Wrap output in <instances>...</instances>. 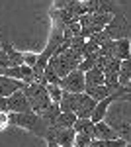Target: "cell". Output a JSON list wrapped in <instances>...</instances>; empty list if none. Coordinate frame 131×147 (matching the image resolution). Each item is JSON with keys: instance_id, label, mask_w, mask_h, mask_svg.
Instances as JSON below:
<instances>
[{"instance_id": "1", "label": "cell", "mask_w": 131, "mask_h": 147, "mask_svg": "<svg viewBox=\"0 0 131 147\" xmlns=\"http://www.w3.org/2000/svg\"><path fill=\"white\" fill-rule=\"evenodd\" d=\"M8 120H10V125L24 127V129H28V131H32V134H35L39 137H45L47 136V129H49V125L43 122V118L35 112H28V114L10 112L8 114Z\"/></svg>"}, {"instance_id": "2", "label": "cell", "mask_w": 131, "mask_h": 147, "mask_svg": "<svg viewBox=\"0 0 131 147\" xmlns=\"http://www.w3.org/2000/svg\"><path fill=\"white\" fill-rule=\"evenodd\" d=\"M24 94L28 96L30 100V106H32V112L41 114L43 110H47L53 102L47 94V84H41V82H32L24 88Z\"/></svg>"}, {"instance_id": "3", "label": "cell", "mask_w": 131, "mask_h": 147, "mask_svg": "<svg viewBox=\"0 0 131 147\" xmlns=\"http://www.w3.org/2000/svg\"><path fill=\"white\" fill-rule=\"evenodd\" d=\"M106 34H108L110 39H114V41H118V39H129L131 35V24L127 22V18H125V14L120 12V14H116L114 18H112V22L106 26V30H104Z\"/></svg>"}, {"instance_id": "4", "label": "cell", "mask_w": 131, "mask_h": 147, "mask_svg": "<svg viewBox=\"0 0 131 147\" xmlns=\"http://www.w3.org/2000/svg\"><path fill=\"white\" fill-rule=\"evenodd\" d=\"M47 143H57L61 147H75V139H77V131L73 127L69 129H59V127H49L47 129Z\"/></svg>"}, {"instance_id": "5", "label": "cell", "mask_w": 131, "mask_h": 147, "mask_svg": "<svg viewBox=\"0 0 131 147\" xmlns=\"http://www.w3.org/2000/svg\"><path fill=\"white\" fill-rule=\"evenodd\" d=\"M59 86L65 92H73V94H82L84 88H86V80H84V73L82 71H73L69 73L65 79H61Z\"/></svg>"}, {"instance_id": "6", "label": "cell", "mask_w": 131, "mask_h": 147, "mask_svg": "<svg viewBox=\"0 0 131 147\" xmlns=\"http://www.w3.org/2000/svg\"><path fill=\"white\" fill-rule=\"evenodd\" d=\"M47 67L53 71L55 75L59 77V79H65L69 73H73V71H77V69L73 67L71 63H69V59H67L63 53H55L51 59H49V65Z\"/></svg>"}, {"instance_id": "7", "label": "cell", "mask_w": 131, "mask_h": 147, "mask_svg": "<svg viewBox=\"0 0 131 147\" xmlns=\"http://www.w3.org/2000/svg\"><path fill=\"white\" fill-rule=\"evenodd\" d=\"M8 108H10V112H14V114H28V112H32L30 100H28V96L24 94V90L14 92L10 98H8Z\"/></svg>"}, {"instance_id": "8", "label": "cell", "mask_w": 131, "mask_h": 147, "mask_svg": "<svg viewBox=\"0 0 131 147\" xmlns=\"http://www.w3.org/2000/svg\"><path fill=\"white\" fill-rule=\"evenodd\" d=\"M26 86H28V84L22 82V80H16V79H10V77L0 75V96H2V98H10L14 92L24 90Z\"/></svg>"}, {"instance_id": "9", "label": "cell", "mask_w": 131, "mask_h": 147, "mask_svg": "<svg viewBox=\"0 0 131 147\" xmlns=\"http://www.w3.org/2000/svg\"><path fill=\"white\" fill-rule=\"evenodd\" d=\"M84 98V92L82 94H73V92H65L63 90V98L59 102V108H61V112H73L77 114L78 106H80V102Z\"/></svg>"}, {"instance_id": "10", "label": "cell", "mask_w": 131, "mask_h": 147, "mask_svg": "<svg viewBox=\"0 0 131 147\" xmlns=\"http://www.w3.org/2000/svg\"><path fill=\"white\" fill-rule=\"evenodd\" d=\"M96 104H98V102L94 100V98H90L86 92H84V98H82V102H80V106H78V110H77V118L78 120H90V116L94 112Z\"/></svg>"}, {"instance_id": "11", "label": "cell", "mask_w": 131, "mask_h": 147, "mask_svg": "<svg viewBox=\"0 0 131 147\" xmlns=\"http://www.w3.org/2000/svg\"><path fill=\"white\" fill-rule=\"evenodd\" d=\"M94 139H98V141L118 139V134H116L106 122H98V124H94Z\"/></svg>"}, {"instance_id": "12", "label": "cell", "mask_w": 131, "mask_h": 147, "mask_svg": "<svg viewBox=\"0 0 131 147\" xmlns=\"http://www.w3.org/2000/svg\"><path fill=\"white\" fill-rule=\"evenodd\" d=\"M77 114L73 112H61L59 114V118L53 122V125H49V127H59V129H69V127H75L77 124Z\"/></svg>"}, {"instance_id": "13", "label": "cell", "mask_w": 131, "mask_h": 147, "mask_svg": "<svg viewBox=\"0 0 131 147\" xmlns=\"http://www.w3.org/2000/svg\"><path fill=\"white\" fill-rule=\"evenodd\" d=\"M114 59H118V61H127V59H131V41L129 39H118L116 41Z\"/></svg>"}, {"instance_id": "14", "label": "cell", "mask_w": 131, "mask_h": 147, "mask_svg": "<svg viewBox=\"0 0 131 147\" xmlns=\"http://www.w3.org/2000/svg\"><path fill=\"white\" fill-rule=\"evenodd\" d=\"M84 92H86L90 98H94L96 102L106 100L108 96H112V94H114V92L110 90L106 84H102V86H86V88H84Z\"/></svg>"}, {"instance_id": "15", "label": "cell", "mask_w": 131, "mask_h": 147, "mask_svg": "<svg viewBox=\"0 0 131 147\" xmlns=\"http://www.w3.org/2000/svg\"><path fill=\"white\" fill-rule=\"evenodd\" d=\"M84 80H86V86H102L104 84V71L98 67L90 69L88 73H84Z\"/></svg>"}, {"instance_id": "16", "label": "cell", "mask_w": 131, "mask_h": 147, "mask_svg": "<svg viewBox=\"0 0 131 147\" xmlns=\"http://www.w3.org/2000/svg\"><path fill=\"white\" fill-rule=\"evenodd\" d=\"M73 129L77 134H80V136H86V137L94 139V122L92 120H77V124H75Z\"/></svg>"}, {"instance_id": "17", "label": "cell", "mask_w": 131, "mask_h": 147, "mask_svg": "<svg viewBox=\"0 0 131 147\" xmlns=\"http://www.w3.org/2000/svg\"><path fill=\"white\" fill-rule=\"evenodd\" d=\"M98 12L102 14H110V16H116L121 12V6L116 0H98Z\"/></svg>"}, {"instance_id": "18", "label": "cell", "mask_w": 131, "mask_h": 147, "mask_svg": "<svg viewBox=\"0 0 131 147\" xmlns=\"http://www.w3.org/2000/svg\"><path fill=\"white\" fill-rule=\"evenodd\" d=\"M59 114H61V108H59V104H55V102H53V104H51L47 110H43L39 116L43 118V122H45L47 125H53V122L59 118Z\"/></svg>"}, {"instance_id": "19", "label": "cell", "mask_w": 131, "mask_h": 147, "mask_svg": "<svg viewBox=\"0 0 131 147\" xmlns=\"http://www.w3.org/2000/svg\"><path fill=\"white\" fill-rule=\"evenodd\" d=\"M131 80V59L127 61H121L120 67V84L121 86H127V82Z\"/></svg>"}, {"instance_id": "20", "label": "cell", "mask_w": 131, "mask_h": 147, "mask_svg": "<svg viewBox=\"0 0 131 147\" xmlns=\"http://www.w3.org/2000/svg\"><path fill=\"white\" fill-rule=\"evenodd\" d=\"M127 145L123 139H106V141H98V139H92V143H90V147H123Z\"/></svg>"}, {"instance_id": "21", "label": "cell", "mask_w": 131, "mask_h": 147, "mask_svg": "<svg viewBox=\"0 0 131 147\" xmlns=\"http://www.w3.org/2000/svg\"><path fill=\"white\" fill-rule=\"evenodd\" d=\"M47 94H49L51 102L59 104V102H61V98H63V88H61L59 84H47Z\"/></svg>"}, {"instance_id": "22", "label": "cell", "mask_w": 131, "mask_h": 147, "mask_svg": "<svg viewBox=\"0 0 131 147\" xmlns=\"http://www.w3.org/2000/svg\"><path fill=\"white\" fill-rule=\"evenodd\" d=\"M84 45H86V39L82 37V35H77V37H73V41H71V49L73 51H77V53H84Z\"/></svg>"}, {"instance_id": "23", "label": "cell", "mask_w": 131, "mask_h": 147, "mask_svg": "<svg viewBox=\"0 0 131 147\" xmlns=\"http://www.w3.org/2000/svg\"><path fill=\"white\" fill-rule=\"evenodd\" d=\"M88 41H90V43H94V45H98V47H102L106 41H110V37H108L106 32H98V34H94L92 37H88Z\"/></svg>"}, {"instance_id": "24", "label": "cell", "mask_w": 131, "mask_h": 147, "mask_svg": "<svg viewBox=\"0 0 131 147\" xmlns=\"http://www.w3.org/2000/svg\"><path fill=\"white\" fill-rule=\"evenodd\" d=\"M120 67H121V61H118V59H108V63L104 67V75H108V73H120Z\"/></svg>"}, {"instance_id": "25", "label": "cell", "mask_w": 131, "mask_h": 147, "mask_svg": "<svg viewBox=\"0 0 131 147\" xmlns=\"http://www.w3.org/2000/svg\"><path fill=\"white\" fill-rule=\"evenodd\" d=\"M37 55H39V53H32V51H24V63H26L28 67H33V65L37 63Z\"/></svg>"}, {"instance_id": "26", "label": "cell", "mask_w": 131, "mask_h": 147, "mask_svg": "<svg viewBox=\"0 0 131 147\" xmlns=\"http://www.w3.org/2000/svg\"><path fill=\"white\" fill-rule=\"evenodd\" d=\"M10 127V120H8V114L6 112H0V131Z\"/></svg>"}, {"instance_id": "27", "label": "cell", "mask_w": 131, "mask_h": 147, "mask_svg": "<svg viewBox=\"0 0 131 147\" xmlns=\"http://www.w3.org/2000/svg\"><path fill=\"white\" fill-rule=\"evenodd\" d=\"M0 112L10 114V108H8V98H2V96H0Z\"/></svg>"}, {"instance_id": "28", "label": "cell", "mask_w": 131, "mask_h": 147, "mask_svg": "<svg viewBox=\"0 0 131 147\" xmlns=\"http://www.w3.org/2000/svg\"><path fill=\"white\" fill-rule=\"evenodd\" d=\"M127 96H131V80L127 82V86H123V96L121 98H127Z\"/></svg>"}, {"instance_id": "29", "label": "cell", "mask_w": 131, "mask_h": 147, "mask_svg": "<svg viewBox=\"0 0 131 147\" xmlns=\"http://www.w3.org/2000/svg\"><path fill=\"white\" fill-rule=\"evenodd\" d=\"M123 102H131V96H127V98H121Z\"/></svg>"}, {"instance_id": "30", "label": "cell", "mask_w": 131, "mask_h": 147, "mask_svg": "<svg viewBox=\"0 0 131 147\" xmlns=\"http://www.w3.org/2000/svg\"><path fill=\"white\" fill-rule=\"evenodd\" d=\"M47 147H61V145H57V143H49Z\"/></svg>"}, {"instance_id": "31", "label": "cell", "mask_w": 131, "mask_h": 147, "mask_svg": "<svg viewBox=\"0 0 131 147\" xmlns=\"http://www.w3.org/2000/svg\"><path fill=\"white\" fill-rule=\"evenodd\" d=\"M78 2H88V0H78Z\"/></svg>"}, {"instance_id": "32", "label": "cell", "mask_w": 131, "mask_h": 147, "mask_svg": "<svg viewBox=\"0 0 131 147\" xmlns=\"http://www.w3.org/2000/svg\"><path fill=\"white\" fill-rule=\"evenodd\" d=\"M129 41H131V37H129Z\"/></svg>"}]
</instances>
